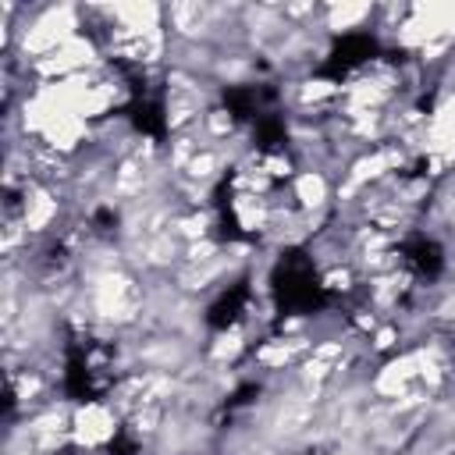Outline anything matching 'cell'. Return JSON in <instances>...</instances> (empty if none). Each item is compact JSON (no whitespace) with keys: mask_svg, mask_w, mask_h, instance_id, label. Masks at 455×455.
Returning a JSON list of instances; mask_svg holds the SVG:
<instances>
[{"mask_svg":"<svg viewBox=\"0 0 455 455\" xmlns=\"http://www.w3.org/2000/svg\"><path fill=\"white\" fill-rule=\"evenodd\" d=\"M124 434L121 412L107 398H85L71 409V444L82 455H103Z\"/></svg>","mask_w":455,"mask_h":455,"instance_id":"cell-1","label":"cell"},{"mask_svg":"<svg viewBox=\"0 0 455 455\" xmlns=\"http://www.w3.org/2000/svg\"><path fill=\"white\" fill-rule=\"evenodd\" d=\"M373 25V4H323V14H320V28L334 39V36H348V32H359V28H370Z\"/></svg>","mask_w":455,"mask_h":455,"instance_id":"cell-2","label":"cell"}]
</instances>
